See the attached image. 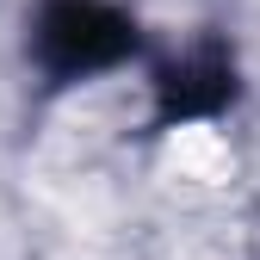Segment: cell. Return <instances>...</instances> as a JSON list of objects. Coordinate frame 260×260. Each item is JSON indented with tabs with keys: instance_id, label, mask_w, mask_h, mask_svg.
Returning a JSON list of instances; mask_svg holds the SVG:
<instances>
[{
	"instance_id": "6da1fadb",
	"label": "cell",
	"mask_w": 260,
	"mask_h": 260,
	"mask_svg": "<svg viewBox=\"0 0 260 260\" xmlns=\"http://www.w3.org/2000/svg\"><path fill=\"white\" fill-rule=\"evenodd\" d=\"M137 44V19L118 13L112 0H44L31 13V56L56 87L124 69Z\"/></svg>"
},
{
	"instance_id": "7a4b0ae2",
	"label": "cell",
	"mask_w": 260,
	"mask_h": 260,
	"mask_svg": "<svg viewBox=\"0 0 260 260\" xmlns=\"http://www.w3.org/2000/svg\"><path fill=\"white\" fill-rule=\"evenodd\" d=\"M236 100V62L223 56L217 44L192 50L180 62L155 75V106H161V124H192V118H217L223 106Z\"/></svg>"
}]
</instances>
